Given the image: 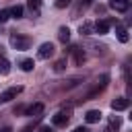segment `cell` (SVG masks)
<instances>
[{
  "instance_id": "1",
  "label": "cell",
  "mask_w": 132,
  "mask_h": 132,
  "mask_svg": "<svg viewBox=\"0 0 132 132\" xmlns=\"http://www.w3.org/2000/svg\"><path fill=\"white\" fill-rule=\"evenodd\" d=\"M10 45L14 47V50H27L29 45H31V39L29 37H23V35H16V33H12L10 35Z\"/></svg>"
},
{
  "instance_id": "2",
  "label": "cell",
  "mask_w": 132,
  "mask_h": 132,
  "mask_svg": "<svg viewBox=\"0 0 132 132\" xmlns=\"http://www.w3.org/2000/svg\"><path fill=\"white\" fill-rule=\"evenodd\" d=\"M107 80H109V76H107V74H103V76L97 80V85H95V87H93V89H91V91L85 95V99H82V101H87V99H93L95 95H99V93H101V91L107 87Z\"/></svg>"
},
{
  "instance_id": "3",
  "label": "cell",
  "mask_w": 132,
  "mask_h": 132,
  "mask_svg": "<svg viewBox=\"0 0 132 132\" xmlns=\"http://www.w3.org/2000/svg\"><path fill=\"white\" fill-rule=\"evenodd\" d=\"M21 91H23V87H10V89L2 91V93H0V103H8V101H12Z\"/></svg>"
},
{
  "instance_id": "4",
  "label": "cell",
  "mask_w": 132,
  "mask_h": 132,
  "mask_svg": "<svg viewBox=\"0 0 132 132\" xmlns=\"http://www.w3.org/2000/svg\"><path fill=\"white\" fill-rule=\"evenodd\" d=\"M68 120H70V109H62V111H58V113L52 118L54 126H66Z\"/></svg>"
},
{
  "instance_id": "5",
  "label": "cell",
  "mask_w": 132,
  "mask_h": 132,
  "mask_svg": "<svg viewBox=\"0 0 132 132\" xmlns=\"http://www.w3.org/2000/svg\"><path fill=\"white\" fill-rule=\"evenodd\" d=\"M109 8H113L116 12H126L130 8V0H109Z\"/></svg>"
},
{
  "instance_id": "6",
  "label": "cell",
  "mask_w": 132,
  "mask_h": 132,
  "mask_svg": "<svg viewBox=\"0 0 132 132\" xmlns=\"http://www.w3.org/2000/svg\"><path fill=\"white\" fill-rule=\"evenodd\" d=\"M37 56H39L41 60H47V58H52V56H54V45H52V43H41V45H39V52H37Z\"/></svg>"
},
{
  "instance_id": "7",
  "label": "cell",
  "mask_w": 132,
  "mask_h": 132,
  "mask_svg": "<svg viewBox=\"0 0 132 132\" xmlns=\"http://www.w3.org/2000/svg\"><path fill=\"white\" fill-rule=\"evenodd\" d=\"M128 105H130V99H126V97H118V99H113V101H111V109H113V111L128 109Z\"/></svg>"
},
{
  "instance_id": "8",
  "label": "cell",
  "mask_w": 132,
  "mask_h": 132,
  "mask_svg": "<svg viewBox=\"0 0 132 132\" xmlns=\"http://www.w3.org/2000/svg\"><path fill=\"white\" fill-rule=\"evenodd\" d=\"M109 25H111V21H107V19H101V21H97L93 27H95V33H99V35H105V33L109 31Z\"/></svg>"
},
{
  "instance_id": "9",
  "label": "cell",
  "mask_w": 132,
  "mask_h": 132,
  "mask_svg": "<svg viewBox=\"0 0 132 132\" xmlns=\"http://www.w3.org/2000/svg\"><path fill=\"white\" fill-rule=\"evenodd\" d=\"M25 113H27V116H35V118H39V116L43 113V103H33L31 107H25Z\"/></svg>"
},
{
  "instance_id": "10",
  "label": "cell",
  "mask_w": 132,
  "mask_h": 132,
  "mask_svg": "<svg viewBox=\"0 0 132 132\" xmlns=\"http://www.w3.org/2000/svg\"><path fill=\"white\" fill-rule=\"evenodd\" d=\"M68 52H70V54L74 56V62H76V64H82V62H85V52H82V50H80L78 45H72V47H70Z\"/></svg>"
},
{
  "instance_id": "11",
  "label": "cell",
  "mask_w": 132,
  "mask_h": 132,
  "mask_svg": "<svg viewBox=\"0 0 132 132\" xmlns=\"http://www.w3.org/2000/svg\"><path fill=\"white\" fill-rule=\"evenodd\" d=\"M101 116H103V113H101L99 109H89V111L85 113V120H87L89 124H95V122L101 120Z\"/></svg>"
},
{
  "instance_id": "12",
  "label": "cell",
  "mask_w": 132,
  "mask_h": 132,
  "mask_svg": "<svg viewBox=\"0 0 132 132\" xmlns=\"http://www.w3.org/2000/svg\"><path fill=\"white\" fill-rule=\"evenodd\" d=\"M58 39H60L62 43H68V41H70V29H68V27H60V29H58Z\"/></svg>"
},
{
  "instance_id": "13",
  "label": "cell",
  "mask_w": 132,
  "mask_h": 132,
  "mask_svg": "<svg viewBox=\"0 0 132 132\" xmlns=\"http://www.w3.org/2000/svg\"><path fill=\"white\" fill-rule=\"evenodd\" d=\"M116 33H118V39H120L122 43H126V41H128V29H126V27L118 25V27H116Z\"/></svg>"
},
{
  "instance_id": "14",
  "label": "cell",
  "mask_w": 132,
  "mask_h": 132,
  "mask_svg": "<svg viewBox=\"0 0 132 132\" xmlns=\"http://www.w3.org/2000/svg\"><path fill=\"white\" fill-rule=\"evenodd\" d=\"M8 72H10V62L4 56H0V74H8Z\"/></svg>"
},
{
  "instance_id": "15",
  "label": "cell",
  "mask_w": 132,
  "mask_h": 132,
  "mask_svg": "<svg viewBox=\"0 0 132 132\" xmlns=\"http://www.w3.org/2000/svg\"><path fill=\"white\" fill-rule=\"evenodd\" d=\"M78 31H80V35H91V33H95V27L91 23H82Z\"/></svg>"
},
{
  "instance_id": "16",
  "label": "cell",
  "mask_w": 132,
  "mask_h": 132,
  "mask_svg": "<svg viewBox=\"0 0 132 132\" xmlns=\"http://www.w3.org/2000/svg\"><path fill=\"white\" fill-rule=\"evenodd\" d=\"M23 12H25V8H23L21 4H16V6H12V8H10V16H14V19H21V16H23Z\"/></svg>"
},
{
  "instance_id": "17",
  "label": "cell",
  "mask_w": 132,
  "mask_h": 132,
  "mask_svg": "<svg viewBox=\"0 0 132 132\" xmlns=\"http://www.w3.org/2000/svg\"><path fill=\"white\" fill-rule=\"evenodd\" d=\"M33 66H35V62H33V60H29V58L21 62V68H23L25 72H31V70H33Z\"/></svg>"
},
{
  "instance_id": "18",
  "label": "cell",
  "mask_w": 132,
  "mask_h": 132,
  "mask_svg": "<svg viewBox=\"0 0 132 132\" xmlns=\"http://www.w3.org/2000/svg\"><path fill=\"white\" fill-rule=\"evenodd\" d=\"M120 126H122V120H120L118 116H111V118H109V128H116V130H118Z\"/></svg>"
},
{
  "instance_id": "19",
  "label": "cell",
  "mask_w": 132,
  "mask_h": 132,
  "mask_svg": "<svg viewBox=\"0 0 132 132\" xmlns=\"http://www.w3.org/2000/svg\"><path fill=\"white\" fill-rule=\"evenodd\" d=\"M10 19V8H4V10H0V23H6Z\"/></svg>"
},
{
  "instance_id": "20",
  "label": "cell",
  "mask_w": 132,
  "mask_h": 132,
  "mask_svg": "<svg viewBox=\"0 0 132 132\" xmlns=\"http://www.w3.org/2000/svg\"><path fill=\"white\" fill-rule=\"evenodd\" d=\"M64 66H66V60H58V62L54 64V70H56V72H62Z\"/></svg>"
},
{
  "instance_id": "21",
  "label": "cell",
  "mask_w": 132,
  "mask_h": 132,
  "mask_svg": "<svg viewBox=\"0 0 132 132\" xmlns=\"http://www.w3.org/2000/svg\"><path fill=\"white\" fill-rule=\"evenodd\" d=\"M39 4H41V0H29V8H31V10H35V12H37Z\"/></svg>"
},
{
  "instance_id": "22",
  "label": "cell",
  "mask_w": 132,
  "mask_h": 132,
  "mask_svg": "<svg viewBox=\"0 0 132 132\" xmlns=\"http://www.w3.org/2000/svg\"><path fill=\"white\" fill-rule=\"evenodd\" d=\"M70 4V0H56V8H66Z\"/></svg>"
},
{
  "instance_id": "23",
  "label": "cell",
  "mask_w": 132,
  "mask_h": 132,
  "mask_svg": "<svg viewBox=\"0 0 132 132\" xmlns=\"http://www.w3.org/2000/svg\"><path fill=\"white\" fill-rule=\"evenodd\" d=\"M35 128H37V122H33V124H29V126H25V128H23L21 132H33Z\"/></svg>"
},
{
  "instance_id": "24",
  "label": "cell",
  "mask_w": 132,
  "mask_h": 132,
  "mask_svg": "<svg viewBox=\"0 0 132 132\" xmlns=\"http://www.w3.org/2000/svg\"><path fill=\"white\" fill-rule=\"evenodd\" d=\"M35 130H37V132H54V130H52L50 126H37Z\"/></svg>"
},
{
  "instance_id": "25",
  "label": "cell",
  "mask_w": 132,
  "mask_h": 132,
  "mask_svg": "<svg viewBox=\"0 0 132 132\" xmlns=\"http://www.w3.org/2000/svg\"><path fill=\"white\" fill-rule=\"evenodd\" d=\"M14 113H25V107H23V105H19V107H14Z\"/></svg>"
},
{
  "instance_id": "26",
  "label": "cell",
  "mask_w": 132,
  "mask_h": 132,
  "mask_svg": "<svg viewBox=\"0 0 132 132\" xmlns=\"http://www.w3.org/2000/svg\"><path fill=\"white\" fill-rule=\"evenodd\" d=\"M72 132H87V128H74Z\"/></svg>"
},
{
  "instance_id": "27",
  "label": "cell",
  "mask_w": 132,
  "mask_h": 132,
  "mask_svg": "<svg viewBox=\"0 0 132 132\" xmlns=\"http://www.w3.org/2000/svg\"><path fill=\"white\" fill-rule=\"evenodd\" d=\"M0 132H12V128H8V126H6V128H2Z\"/></svg>"
},
{
  "instance_id": "28",
  "label": "cell",
  "mask_w": 132,
  "mask_h": 132,
  "mask_svg": "<svg viewBox=\"0 0 132 132\" xmlns=\"http://www.w3.org/2000/svg\"><path fill=\"white\" fill-rule=\"evenodd\" d=\"M82 4H85V6H87V4H91V0H85V2H82Z\"/></svg>"
}]
</instances>
